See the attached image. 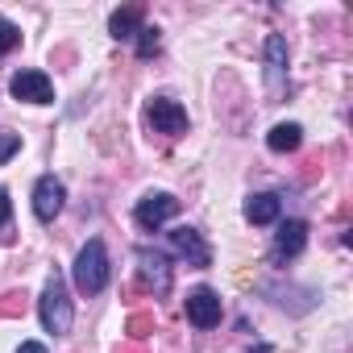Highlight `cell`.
<instances>
[{
    "mask_svg": "<svg viewBox=\"0 0 353 353\" xmlns=\"http://www.w3.org/2000/svg\"><path fill=\"white\" fill-rule=\"evenodd\" d=\"M38 312H42V324H46V332H54V336L71 332V320H75V312H71L67 279H63L59 270L46 279V291H42V299H38Z\"/></svg>",
    "mask_w": 353,
    "mask_h": 353,
    "instance_id": "6da1fadb",
    "label": "cell"
},
{
    "mask_svg": "<svg viewBox=\"0 0 353 353\" xmlns=\"http://www.w3.org/2000/svg\"><path fill=\"white\" fill-rule=\"evenodd\" d=\"M108 283V254H104V241H88L75 258V287L83 295H100Z\"/></svg>",
    "mask_w": 353,
    "mask_h": 353,
    "instance_id": "7a4b0ae2",
    "label": "cell"
},
{
    "mask_svg": "<svg viewBox=\"0 0 353 353\" xmlns=\"http://www.w3.org/2000/svg\"><path fill=\"white\" fill-rule=\"evenodd\" d=\"M145 121L154 125V133H170V137L188 133V112L174 104V100H166V96H154L145 104Z\"/></svg>",
    "mask_w": 353,
    "mask_h": 353,
    "instance_id": "3957f363",
    "label": "cell"
},
{
    "mask_svg": "<svg viewBox=\"0 0 353 353\" xmlns=\"http://www.w3.org/2000/svg\"><path fill=\"white\" fill-rule=\"evenodd\" d=\"M174 212H179V200H174V196H166V192H150L141 204H137V225L141 229H162Z\"/></svg>",
    "mask_w": 353,
    "mask_h": 353,
    "instance_id": "277c9868",
    "label": "cell"
},
{
    "mask_svg": "<svg viewBox=\"0 0 353 353\" xmlns=\"http://www.w3.org/2000/svg\"><path fill=\"white\" fill-rule=\"evenodd\" d=\"M9 92L17 100H30V104H50L54 100V88H50V75L46 71H17Z\"/></svg>",
    "mask_w": 353,
    "mask_h": 353,
    "instance_id": "5b68a950",
    "label": "cell"
},
{
    "mask_svg": "<svg viewBox=\"0 0 353 353\" xmlns=\"http://www.w3.org/2000/svg\"><path fill=\"white\" fill-rule=\"evenodd\" d=\"M188 320H192L196 328L221 324V295H216L212 287H196V291L188 295Z\"/></svg>",
    "mask_w": 353,
    "mask_h": 353,
    "instance_id": "8992f818",
    "label": "cell"
},
{
    "mask_svg": "<svg viewBox=\"0 0 353 353\" xmlns=\"http://www.w3.org/2000/svg\"><path fill=\"white\" fill-rule=\"evenodd\" d=\"M137 262H141V287L150 295H166L170 291V266H166V258L154 254V250H137Z\"/></svg>",
    "mask_w": 353,
    "mask_h": 353,
    "instance_id": "52a82bcc",
    "label": "cell"
},
{
    "mask_svg": "<svg viewBox=\"0 0 353 353\" xmlns=\"http://www.w3.org/2000/svg\"><path fill=\"white\" fill-rule=\"evenodd\" d=\"M170 250L179 254V258H188L192 266H208V262H212V250H208L204 237H200L196 229H188V225L170 233Z\"/></svg>",
    "mask_w": 353,
    "mask_h": 353,
    "instance_id": "ba28073f",
    "label": "cell"
},
{
    "mask_svg": "<svg viewBox=\"0 0 353 353\" xmlns=\"http://www.w3.org/2000/svg\"><path fill=\"white\" fill-rule=\"evenodd\" d=\"M63 200H67V192H63V183L54 179V174L38 179V188H34V212H38V221H54L59 208H63Z\"/></svg>",
    "mask_w": 353,
    "mask_h": 353,
    "instance_id": "9c48e42d",
    "label": "cell"
},
{
    "mask_svg": "<svg viewBox=\"0 0 353 353\" xmlns=\"http://www.w3.org/2000/svg\"><path fill=\"white\" fill-rule=\"evenodd\" d=\"M307 241V225L303 221H283L279 225V237H274V254L279 258H295Z\"/></svg>",
    "mask_w": 353,
    "mask_h": 353,
    "instance_id": "30bf717a",
    "label": "cell"
},
{
    "mask_svg": "<svg viewBox=\"0 0 353 353\" xmlns=\"http://www.w3.org/2000/svg\"><path fill=\"white\" fill-rule=\"evenodd\" d=\"M141 17H145V9H141V5H125V9H117V13L108 17V34H112L117 42H121V38H137Z\"/></svg>",
    "mask_w": 353,
    "mask_h": 353,
    "instance_id": "8fae6325",
    "label": "cell"
},
{
    "mask_svg": "<svg viewBox=\"0 0 353 353\" xmlns=\"http://www.w3.org/2000/svg\"><path fill=\"white\" fill-rule=\"evenodd\" d=\"M279 196H270V192H262V196H250L245 200V221H254V225H274L279 221Z\"/></svg>",
    "mask_w": 353,
    "mask_h": 353,
    "instance_id": "7c38bea8",
    "label": "cell"
},
{
    "mask_svg": "<svg viewBox=\"0 0 353 353\" xmlns=\"http://www.w3.org/2000/svg\"><path fill=\"white\" fill-rule=\"evenodd\" d=\"M283 71H287V42L279 34H270L266 38V79H270V88L283 83Z\"/></svg>",
    "mask_w": 353,
    "mask_h": 353,
    "instance_id": "4fadbf2b",
    "label": "cell"
},
{
    "mask_svg": "<svg viewBox=\"0 0 353 353\" xmlns=\"http://www.w3.org/2000/svg\"><path fill=\"white\" fill-rule=\"evenodd\" d=\"M299 141H303V129L299 125H274L270 129V137H266V145L274 150V154H291V150H299Z\"/></svg>",
    "mask_w": 353,
    "mask_h": 353,
    "instance_id": "5bb4252c",
    "label": "cell"
},
{
    "mask_svg": "<svg viewBox=\"0 0 353 353\" xmlns=\"http://www.w3.org/2000/svg\"><path fill=\"white\" fill-rule=\"evenodd\" d=\"M125 332H129V341H133V345H141V341L154 332V312H133V316H129V324H125Z\"/></svg>",
    "mask_w": 353,
    "mask_h": 353,
    "instance_id": "9a60e30c",
    "label": "cell"
},
{
    "mask_svg": "<svg viewBox=\"0 0 353 353\" xmlns=\"http://www.w3.org/2000/svg\"><path fill=\"white\" fill-rule=\"evenodd\" d=\"M26 307H30V295H26V291H9V295H0V316H5V320L26 316Z\"/></svg>",
    "mask_w": 353,
    "mask_h": 353,
    "instance_id": "2e32d148",
    "label": "cell"
},
{
    "mask_svg": "<svg viewBox=\"0 0 353 353\" xmlns=\"http://www.w3.org/2000/svg\"><path fill=\"white\" fill-rule=\"evenodd\" d=\"M154 50H158V30H154V26H141V30H137V54L150 59Z\"/></svg>",
    "mask_w": 353,
    "mask_h": 353,
    "instance_id": "e0dca14e",
    "label": "cell"
},
{
    "mask_svg": "<svg viewBox=\"0 0 353 353\" xmlns=\"http://www.w3.org/2000/svg\"><path fill=\"white\" fill-rule=\"evenodd\" d=\"M21 42V30L13 26V21H5V17H0V54H5V50H13Z\"/></svg>",
    "mask_w": 353,
    "mask_h": 353,
    "instance_id": "ac0fdd59",
    "label": "cell"
},
{
    "mask_svg": "<svg viewBox=\"0 0 353 353\" xmlns=\"http://www.w3.org/2000/svg\"><path fill=\"white\" fill-rule=\"evenodd\" d=\"M17 150H21V133H0V166H5Z\"/></svg>",
    "mask_w": 353,
    "mask_h": 353,
    "instance_id": "d6986e66",
    "label": "cell"
},
{
    "mask_svg": "<svg viewBox=\"0 0 353 353\" xmlns=\"http://www.w3.org/2000/svg\"><path fill=\"white\" fill-rule=\"evenodd\" d=\"M9 216H13V204H9V192H5V188H0V229H5V225H9Z\"/></svg>",
    "mask_w": 353,
    "mask_h": 353,
    "instance_id": "ffe728a7",
    "label": "cell"
},
{
    "mask_svg": "<svg viewBox=\"0 0 353 353\" xmlns=\"http://www.w3.org/2000/svg\"><path fill=\"white\" fill-rule=\"evenodd\" d=\"M17 353H46V345H38V341H26V345H21Z\"/></svg>",
    "mask_w": 353,
    "mask_h": 353,
    "instance_id": "44dd1931",
    "label": "cell"
},
{
    "mask_svg": "<svg viewBox=\"0 0 353 353\" xmlns=\"http://www.w3.org/2000/svg\"><path fill=\"white\" fill-rule=\"evenodd\" d=\"M117 353H145V349H141V345H133V341H129V345H121V349H117Z\"/></svg>",
    "mask_w": 353,
    "mask_h": 353,
    "instance_id": "7402d4cb",
    "label": "cell"
}]
</instances>
